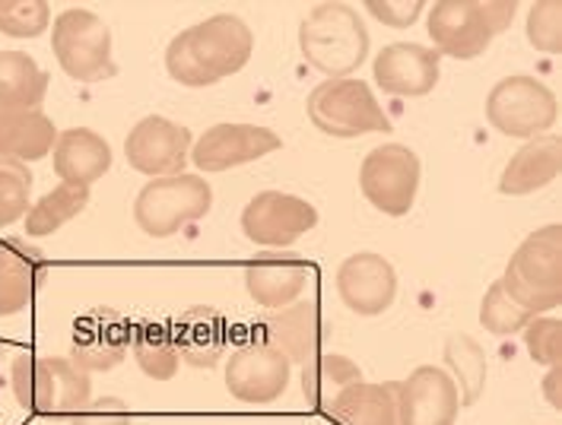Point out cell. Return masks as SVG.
<instances>
[{
    "mask_svg": "<svg viewBox=\"0 0 562 425\" xmlns=\"http://www.w3.org/2000/svg\"><path fill=\"white\" fill-rule=\"evenodd\" d=\"M255 55V32L236 13H216L198 26L181 30L166 48V70L169 77L204 90L226 77L241 73Z\"/></svg>",
    "mask_w": 562,
    "mask_h": 425,
    "instance_id": "6da1fadb",
    "label": "cell"
},
{
    "mask_svg": "<svg viewBox=\"0 0 562 425\" xmlns=\"http://www.w3.org/2000/svg\"><path fill=\"white\" fill-rule=\"evenodd\" d=\"M299 51L325 80H347L369 58V30L350 3H318L299 23Z\"/></svg>",
    "mask_w": 562,
    "mask_h": 425,
    "instance_id": "7a4b0ae2",
    "label": "cell"
},
{
    "mask_svg": "<svg viewBox=\"0 0 562 425\" xmlns=\"http://www.w3.org/2000/svg\"><path fill=\"white\" fill-rule=\"evenodd\" d=\"M515 13V0H442L429 10L426 32L439 58L445 55L454 61H474L493 45L496 35L512 30Z\"/></svg>",
    "mask_w": 562,
    "mask_h": 425,
    "instance_id": "3957f363",
    "label": "cell"
},
{
    "mask_svg": "<svg viewBox=\"0 0 562 425\" xmlns=\"http://www.w3.org/2000/svg\"><path fill=\"white\" fill-rule=\"evenodd\" d=\"M13 394L35 416H74L92 400V381L70 359L23 353L13 359Z\"/></svg>",
    "mask_w": 562,
    "mask_h": 425,
    "instance_id": "277c9868",
    "label": "cell"
},
{
    "mask_svg": "<svg viewBox=\"0 0 562 425\" xmlns=\"http://www.w3.org/2000/svg\"><path fill=\"white\" fill-rule=\"evenodd\" d=\"M505 292L531 314L553 311L562 302V226L550 222L515 248L503 274Z\"/></svg>",
    "mask_w": 562,
    "mask_h": 425,
    "instance_id": "5b68a950",
    "label": "cell"
},
{
    "mask_svg": "<svg viewBox=\"0 0 562 425\" xmlns=\"http://www.w3.org/2000/svg\"><path fill=\"white\" fill-rule=\"evenodd\" d=\"M308 118L312 124L337 140H353L366 134H391L394 124L387 122L382 102L369 83L359 77L347 80H325L308 95Z\"/></svg>",
    "mask_w": 562,
    "mask_h": 425,
    "instance_id": "8992f818",
    "label": "cell"
},
{
    "mask_svg": "<svg viewBox=\"0 0 562 425\" xmlns=\"http://www.w3.org/2000/svg\"><path fill=\"white\" fill-rule=\"evenodd\" d=\"M52 48L60 70L77 83H99L119 73V64L112 58V30L92 10H64L52 26Z\"/></svg>",
    "mask_w": 562,
    "mask_h": 425,
    "instance_id": "52a82bcc",
    "label": "cell"
},
{
    "mask_svg": "<svg viewBox=\"0 0 562 425\" xmlns=\"http://www.w3.org/2000/svg\"><path fill=\"white\" fill-rule=\"evenodd\" d=\"M213 207V187L204 175H166L149 179L134 200V222L149 239H169L188 222L204 219Z\"/></svg>",
    "mask_w": 562,
    "mask_h": 425,
    "instance_id": "ba28073f",
    "label": "cell"
},
{
    "mask_svg": "<svg viewBox=\"0 0 562 425\" xmlns=\"http://www.w3.org/2000/svg\"><path fill=\"white\" fill-rule=\"evenodd\" d=\"M560 118V102L553 90L528 73H512L486 95V122L505 137L533 140L543 137Z\"/></svg>",
    "mask_w": 562,
    "mask_h": 425,
    "instance_id": "9c48e42d",
    "label": "cell"
},
{
    "mask_svg": "<svg viewBox=\"0 0 562 425\" xmlns=\"http://www.w3.org/2000/svg\"><path fill=\"white\" fill-rule=\"evenodd\" d=\"M419 175H423V165H419V156L411 147L385 143L362 159L359 191L379 213L407 216L416 204Z\"/></svg>",
    "mask_w": 562,
    "mask_h": 425,
    "instance_id": "30bf717a",
    "label": "cell"
},
{
    "mask_svg": "<svg viewBox=\"0 0 562 425\" xmlns=\"http://www.w3.org/2000/svg\"><path fill=\"white\" fill-rule=\"evenodd\" d=\"M318 226V210L296 194L261 191L241 210L245 239L267 251H286Z\"/></svg>",
    "mask_w": 562,
    "mask_h": 425,
    "instance_id": "8fae6325",
    "label": "cell"
},
{
    "mask_svg": "<svg viewBox=\"0 0 562 425\" xmlns=\"http://www.w3.org/2000/svg\"><path fill=\"white\" fill-rule=\"evenodd\" d=\"M191 130L184 124L169 122L162 115H147L144 122L131 127L124 140V156L127 165L147 179H166V175H181L191 156Z\"/></svg>",
    "mask_w": 562,
    "mask_h": 425,
    "instance_id": "7c38bea8",
    "label": "cell"
},
{
    "mask_svg": "<svg viewBox=\"0 0 562 425\" xmlns=\"http://www.w3.org/2000/svg\"><path fill=\"white\" fill-rule=\"evenodd\" d=\"M283 147L280 134L261 124H213L191 147V162L198 172H229L238 165L258 162Z\"/></svg>",
    "mask_w": 562,
    "mask_h": 425,
    "instance_id": "4fadbf2b",
    "label": "cell"
},
{
    "mask_svg": "<svg viewBox=\"0 0 562 425\" xmlns=\"http://www.w3.org/2000/svg\"><path fill=\"white\" fill-rule=\"evenodd\" d=\"M461 413V391L439 365H419L397 384L401 425H454Z\"/></svg>",
    "mask_w": 562,
    "mask_h": 425,
    "instance_id": "5bb4252c",
    "label": "cell"
},
{
    "mask_svg": "<svg viewBox=\"0 0 562 425\" xmlns=\"http://www.w3.org/2000/svg\"><path fill=\"white\" fill-rule=\"evenodd\" d=\"M293 363L267 346V343H248L229 356L226 365V388L241 403H273L290 388Z\"/></svg>",
    "mask_w": 562,
    "mask_h": 425,
    "instance_id": "9a60e30c",
    "label": "cell"
},
{
    "mask_svg": "<svg viewBox=\"0 0 562 425\" xmlns=\"http://www.w3.org/2000/svg\"><path fill=\"white\" fill-rule=\"evenodd\" d=\"M337 296L353 314H385L397 299V274L387 257L375 251H359L337 267Z\"/></svg>",
    "mask_w": 562,
    "mask_h": 425,
    "instance_id": "2e32d148",
    "label": "cell"
},
{
    "mask_svg": "<svg viewBox=\"0 0 562 425\" xmlns=\"http://www.w3.org/2000/svg\"><path fill=\"white\" fill-rule=\"evenodd\" d=\"M372 73H375V83L387 95L423 99L439 87L442 64L432 48H426L419 42H391L375 55Z\"/></svg>",
    "mask_w": 562,
    "mask_h": 425,
    "instance_id": "e0dca14e",
    "label": "cell"
},
{
    "mask_svg": "<svg viewBox=\"0 0 562 425\" xmlns=\"http://www.w3.org/2000/svg\"><path fill=\"white\" fill-rule=\"evenodd\" d=\"M261 343L280 349L290 363L305 365L315 359L318 353H325L327 324L322 318V308L315 299L293 302L280 308L277 314H270L261 321Z\"/></svg>",
    "mask_w": 562,
    "mask_h": 425,
    "instance_id": "ac0fdd59",
    "label": "cell"
},
{
    "mask_svg": "<svg viewBox=\"0 0 562 425\" xmlns=\"http://www.w3.org/2000/svg\"><path fill=\"white\" fill-rule=\"evenodd\" d=\"M131 349V328L119 311L95 308L74 321V343L70 363L83 371H109L127 356Z\"/></svg>",
    "mask_w": 562,
    "mask_h": 425,
    "instance_id": "d6986e66",
    "label": "cell"
},
{
    "mask_svg": "<svg viewBox=\"0 0 562 425\" xmlns=\"http://www.w3.org/2000/svg\"><path fill=\"white\" fill-rule=\"evenodd\" d=\"M312 276V264L302 261L293 251H265L245 267V289L248 296L265 308H286L299 302Z\"/></svg>",
    "mask_w": 562,
    "mask_h": 425,
    "instance_id": "ffe728a7",
    "label": "cell"
},
{
    "mask_svg": "<svg viewBox=\"0 0 562 425\" xmlns=\"http://www.w3.org/2000/svg\"><path fill=\"white\" fill-rule=\"evenodd\" d=\"M48 271L45 254L26 239H0V318L26 311Z\"/></svg>",
    "mask_w": 562,
    "mask_h": 425,
    "instance_id": "44dd1931",
    "label": "cell"
},
{
    "mask_svg": "<svg viewBox=\"0 0 562 425\" xmlns=\"http://www.w3.org/2000/svg\"><path fill=\"white\" fill-rule=\"evenodd\" d=\"M52 162H55V175L60 182L89 187V184H95L99 179L109 175L112 147L92 127H70V130L58 134V143L52 150Z\"/></svg>",
    "mask_w": 562,
    "mask_h": 425,
    "instance_id": "7402d4cb",
    "label": "cell"
},
{
    "mask_svg": "<svg viewBox=\"0 0 562 425\" xmlns=\"http://www.w3.org/2000/svg\"><path fill=\"white\" fill-rule=\"evenodd\" d=\"M562 140L553 134L525 140V147L508 159L499 179V194L505 197H528L533 191L547 187L560 179Z\"/></svg>",
    "mask_w": 562,
    "mask_h": 425,
    "instance_id": "603a6c76",
    "label": "cell"
},
{
    "mask_svg": "<svg viewBox=\"0 0 562 425\" xmlns=\"http://www.w3.org/2000/svg\"><path fill=\"white\" fill-rule=\"evenodd\" d=\"M325 416L337 425H401L397 384L356 381L327 403Z\"/></svg>",
    "mask_w": 562,
    "mask_h": 425,
    "instance_id": "cb8c5ba5",
    "label": "cell"
},
{
    "mask_svg": "<svg viewBox=\"0 0 562 425\" xmlns=\"http://www.w3.org/2000/svg\"><path fill=\"white\" fill-rule=\"evenodd\" d=\"M58 143V127L38 112H0V159L38 162Z\"/></svg>",
    "mask_w": 562,
    "mask_h": 425,
    "instance_id": "d4e9b609",
    "label": "cell"
},
{
    "mask_svg": "<svg viewBox=\"0 0 562 425\" xmlns=\"http://www.w3.org/2000/svg\"><path fill=\"white\" fill-rule=\"evenodd\" d=\"M48 95V73L32 55L0 51V112H38Z\"/></svg>",
    "mask_w": 562,
    "mask_h": 425,
    "instance_id": "484cf974",
    "label": "cell"
},
{
    "mask_svg": "<svg viewBox=\"0 0 562 425\" xmlns=\"http://www.w3.org/2000/svg\"><path fill=\"white\" fill-rule=\"evenodd\" d=\"M178 356L194 368H210L220 363L226 349V321L213 308H191L172 328Z\"/></svg>",
    "mask_w": 562,
    "mask_h": 425,
    "instance_id": "4316f807",
    "label": "cell"
},
{
    "mask_svg": "<svg viewBox=\"0 0 562 425\" xmlns=\"http://www.w3.org/2000/svg\"><path fill=\"white\" fill-rule=\"evenodd\" d=\"M356 381H362V368L340 353H318L315 359L302 365V394L312 410L322 413L334 397Z\"/></svg>",
    "mask_w": 562,
    "mask_h": 425,
    "instance_id": "83f0119b",
    "label": "cell"
},
{
    "mask_svg": "<svg viewBox=\"0 0 562 425\" xmlns=\"http://www.w3.org/2000/svg\"><path fill=\"white\" fill-rule=\"evenodd\" d=\"M131 353L144 368V375L153 381H172L178 375L181 356H178L176 336H172L169 324L144 321L137 328H131Z\"/></svg>",
    "mask_w": 562,
    "mask_h": 425,
    "instance_id": "f1b7e54d",
    "label": "cell"
},
{
    "mask_svg": "<svg viewBox=\"0 0 562 425\" xmlns=\"http://www.w3.org/2000/svg\"><path fill=\"white\" fill-rule=\"evenodd\" d=\"M89 187L80 184L60 182L55 191H48L38 204H32L26 213V236L30 239H45L52 232H58L60 226H67L70 219H77L87 210Z\"/></svg>",
    "mask_w": 562,
    "mask_h": 425,
    "instance_id": "f546056e",
    "label": "cell"
},
{
    "mask_svg": "<svg viewBox=\"0 0 562 425\" xmlns=\"http://www.w3.org/2000/svg\"><path fill=\"white\" fill-rule=\"evenodd\" d=\"M445 365L461 391V406H474L486 388V353L474 336L451 334L445 340Z\"/></svg>",
    "mask_w": 562,
    "mask_h": 425,
    "instance_id": "4dcf8cb0",
    "label": "cell"
},
{
    "mask_svg": "<svg viewBox=\"0 0 562 425\" xmlns=\"http://www.w3.org/2000/svg\"><path fill=\"white\" fill-rule=\"evenodd\" d=\"M531 311H525L521 305L515 302L508 292H505L503 279H496L490 289H486V296H483V305H480V324L490 331V334L496 336H512V334H521L528 324H531Z\"/></svg>",
    "mask_w": 562,
    "mask_h": 425,
    "instance_id": "1f68e13d",
    "label": "cell"
},
{
    "mask_svg": "<svg viewBox=\"0 0 562 425\" xmlns=\"http://www.w3.org/2000/svg\"><path fill=\"white\" fill-rule=\"evenodd\" d=\"M32 197V172L23 162L0 159V229L26 219Z\"/></svg>",
    "mask_w": 562,
    "mask_h": 425,
    "instance_id": "d6a6232c",
    "label": "cell"
},
{
    "mask_svg": "<svg viewBox=\"0 0 562 425\" xmlns=\"http://www.w3.org/2000/svg\"><path fill=\"white\" fill-rule=\"evenodd\" d=\"M52 26V7L45 0H0V32L7 38H38Z\"/></svg>",
    "mask_w": 562,
    "mask_h": 425,
    "instance_id": "836d02e7",
    "label": "cell"
},
{
    "mask_svg": "<svg viewBox=\"0 0 562 425\" xmlns=\"http://www.w3.org/2000/svg\"><path fill=\"white\" fill-rule=\"evenodd\" d=\"M528 42L543 55L562 51V3L560 0H540L528 13Z\"/></svg>",
    "mask_w": 562,
    "mask_h": 425,
    "instance_id": "e575fe53",
    "label": "cell"
},
{
    "mask_svg": "<svg viewBox=\"0 0 562 425\" xmlns=\"http://www.w3.org/2000/svg\"><path fill=\"white\" fill-rule=\"evenodd\" d=\"M525 346L533 363L550 368L562 363V324L557 318H531V324L525 328Z\"/></svg>",
    "mask_w": 562,
    "mask_h": 425,
    "instance_id": "d590c367",
    "label": "cell"
},
{
    "mask_svg": "<svg viewBox=\"0 0 562 425\" xmlns=\"http://www.w3.org/2000/svg\"><path fill=\"white\" fill-rule=\"evenodd\" d=\"M366 10L391 30H411L416 20L423 16L426 3L423 0H369Z\"/></svg>",
    "mask_w": 562,
    "mask_h": 425,
    "instance_id": "8d00e7d4",
    "label": "cell"
},
{
    "mask_svg": "<svg viewBox=\"0 0 562 425\" xmlns=\"http://www.w3.org/2000/svg\"><path fill=\"white\" fill-rule=\"evenodd\" d=\"M134 416L131 410L121 403L119 397H99V400H89L80 413L70 416V425H131Z\"/></svg>",
    "mask_w": 562,
    "mask_h": 425,
    "instance_id": "74e56055",
    "label": "cell"
},
{
    "mask_svg": "<svg viewBox=\"0 0 562 425\" xmlns=\"http://www.w3.org/2000/svg\"><path fill=\"white\" fill-rule=\"evenodd\" d=\"M543 400L550 403V410H562V363L550 365L543 375Z\"/></svg>",
    "mask_w": 562,
    "mask_h": 425,
    "instance_id": "f35d334b",
    "label": "cell"
},
{
    "mask_svg": "<svg viewBox=\"0 0 562 425\" xmlns=\"http://www.w3.org/2000/svg\"><path fill=\"white\" fill-rule=\"evenodd\" d=\"M0 353H3V346H0Z\"/></svg>",
    "mask_w": 562,
    "mask_h": 425,
    "instance_id": "ab89813d",
    "label": "cell"
}]
</instances>
